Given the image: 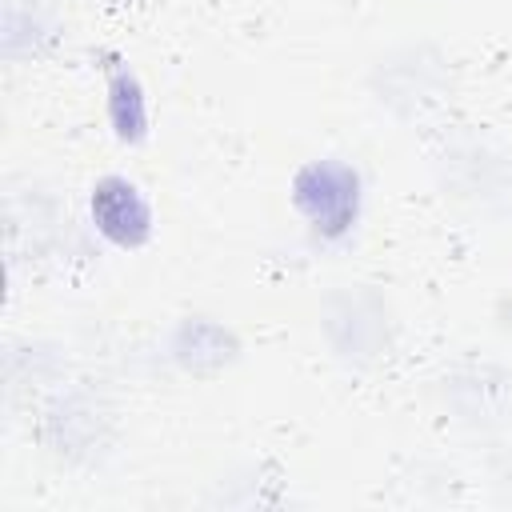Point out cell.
<instances>
[{"label":"cell","mask_w":512,"mask_h":512,"mask_svg":"<svg viewBox=\"0 0 512 512\" xmlns=\"http://www.w3.org/2000/svg\"><path fill=\"white\" fill-rule=\"evenodd\" d=\"M356 172L344 164H312L296 176V204L320 236H344L356 220Z\"/></svg>","instance_id":"obj_1"},{"label":"cell","mask_w":512,"mask_h":512,"mask_svg":"<svg viewBox=\"0 0 512 512\" xmlns=\"http://www.w3.org/2000/svg\"><path fill=\"white\" fill-rule=\"evenodd\" d=\"M92 220L108 240H116L124 248L140 244L148 236V224H152L144 196L120 176H104L92 188Z\"/></svg>","instance_id":"obj_2"}]
</instances>
